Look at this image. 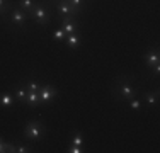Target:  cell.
Returning <instances> with one entry per match:
<instances>
[{
    "instance_id": "14",
    "label": "cell",
    "mask_w": 160,
    "mask_h": 153,
    "mask_svg": "<svg viewBox=\"0 0 160 153\" xmlns=\"http://www.w3.org/2000/svg\"><path fill=\"white\" fill-rule=\"evenodd\" d=\"M36 3H38V0H17V7H19L21 10H24L26 14L31 12Z\"/></svg>"
},
{
    "instance_id": "17",
    "label": "cell",
    "mask_w": 160,
    "mask_h": 153,
    "mask_svg": "<svg viewBox=\"0 0 160 153\" xmlns=\"http://www.w3.org/2000/svg\"><path fill=\"white\" fill-rule=\"evenodd\" d=\"M67 2L70 3L72 7H73L77 14H80V12H82V10L87 7V0H67Z\"/></svg>"
},
{
    "instance_id": "2",
    "label": "cell",
    "mask_w": 160,
    "mask_h": 153,
    "mask_svg": "<svg viewBox=\"0 0 160 153\" xmlns=\"http://www.w3.org/2000/svg\"><path fill=\"white\" fill-rule=\"evenodd\" d=\"M22 133H24V138L29 141H41V140H44L48 129L44 126V122L38 121V119H31L24 124Z\"/></svg>"
},
{
    "instance_id": "3",
    "label": "cell",
    "mask_w": 160,
    "mask_h": 153,
    "mask_svg": "<svg viewBox=\"0 0 160 153\" xmlns=\"http://www.w3.org/2000/svg\"><path fill=\"white\" fill-rule=\"evenodd\" d=\"M28 15L38 26H41V27H43V26H48L49 21H51V10H49V7H48V2L46 0L38 2L36 5H34V9Z\"/></svg>"
},
{
    "instance_id": "12",
    "label": "cell",
    "mask_w": 160,
    "mask_h": 153,
    "mask_svg": "<svg viewBox=\"0 0 160 153\" xmlns=\"http://www.w3.org/2000/svg\"><path fill=\"white\" fill-rule=\"evenodd\" d=\"M16 99H14V94L12 92H2L0 94V107L2 109H10L14 106Z\"/></svg>"
},
{
    "instance_id": "9",
    "label": "cell",
    "mask_w": 160,
    "mask_h": 153,
    "mask_svg": "<svg viewBox=\"0 0 160 153\" xmlns=\"http://www.w3.org/2000/svg\"><path fill=\"white\" fill-rule=\"evenodd\" d=\"M142 101L148 107H158V104H160V92H158V89H155V90H145L143 94H142Z\"/></svg>"
},
{
    "instance_id": "1",
    "label": "cell",
    "mask_w": 160,
    "mask_h": 153,
    "mask_svg": "<svg viewBox=\"0 0 160 153\" xmlns=\"http://www.w3.org/2000/svg\"><path fill=\"white\" fill-rule=\"evenodd\" d=\"M133 76L131 75H119L114 78L112 82V87H111V94H112V99L114 101H129V99L136 97L140 94V89L138 85H133Z\"/></svg>"
},
{
    "instance_id": "22",
    "label": "cell",
    "mask_w": 160,
    "mask_h": 153,
    "mask_svg": "<svg viewBox=\"0 0 160 153\" xmlns=\"http://www.w3.org/2000/svg\"><path fill=\"white\" fill-rule=\"evenodd\" d=\"M67 151H68V153H83L85 150H83L82 146H77V145L68 143V145H67Z\"/></svg>"
},
{
    "instance_id": "19",
    "label": "cell",
    "mask_w": 160,
    "mask_h": 153,
    "mask_svg": "<svg viewBox=\"0 0 160 153\" xmlns=\"http://www.w3.org/2000/svg\"><path fill=\"white\" fill-rule=\"evenodd\" d=\"M32 148L24 143H14V153H31Z\"/></svg>"
},
{
    "instance_id": "10",
    "label": "cell",
    "mask_w": 160,
    "mask_h": 153,
    "mask_svg": "<svg viewBox=\"0 0 160 153\" xmlns=\"http://www.w3.org/2000/svg\"><path fill=\"white\" fill-rule=\"evenodd\" d=\"M12 94H14V99H16V102H19V104L24 106L26 97H28V87H26V83H24V82H21V83L17 85V89L14 90Z\"/></svg>"
},
{
    "instance_id": "13",
    "label": "cell",
    "mask_w": 160,
    "mask_h": 153,
    "mask_svg": "<svg viewBox=\"0 0 160 153\" xmlns=\"http://www.w3.org/2000/svg\"><path fill=\"white\" fill-rule=\"evenodd\" d=\"M68 143L77 145V146H82V148H83V145H85V140H83L82 131H72V135H70V140H68Z\"/></svg>"
},
{
    "instance_id": "7",
    "label": "cell",
    "mask_w": 160,
    "mask_h": 153,
    "mask_svg": "<svg viewBox=\"0 0 160 153\" xmlns=\"http://www.w3.org/2000/svg\"><path fill=\"white\" fill-rule=\"evenodd\" d=\"M143 61H145V67L152 68L153 65L160 63V51H158V46H153V48L147 49V53L143 55Z\"/></svg>"
},
{
    "instance_id": "23",
    "label": "cell",
    "mask_w": 160,
    "mask_h": 153,
    "mask_svg": "<svg viewBox=\"0 0 160 153\" xmlns=\"http://www.w3.org/2000/svg\"><path fill=\"white\" fill-rule=\"evenodd\" d=\"M5 145H7V141H3L0 138V153H5Z\"/></svg>"
},
{
    "instance_id": "15",
    "label": "cell",
    "mask_w": 160,
    "mask_h": 153,
    "mask_svg": "<svg viewBox=\"0 0 160 153\" xmlns=\"http://www.w3.org/2000/svg\"><path fill=\"white\" fill-rule=\"evenodd\" d=\"M24 106H29V107L39 106V94H38V92H28V97H26Z\"/></svg>"
},
{
    "instance_id": "16",
    "label": "cell",
    "mask_w": 160,
    "mask_h": 153,
    "mask_svg": "<svg viewBox=\"0 0 160 153\" xmlns=\"http://www.w3.org/2000/svg\"><path fill=\"white\" fill-rule=\"evenodd\" d=\"M10 10H12V0H0V15L7 17Z\"/></svg>"
},
{
    "instance_id": "5",
    "label": "cell",
    "mask_w": 160,
    "mask_h": 153,
    "mask_svg": "<svg viewBox=\"0 0 160 153\" xmlns=\"http://www.w3.org/2000/svg\"><path fill=\"white\" fill-rule=\"evenodd\" d=\"M28 17H29V15L26 14L24 10H21L19 7H12V10L9 12L10 24H12L16 29H22V27H24L26 22H28Z\"/></svg>"
},
{
    "instance_id": "18",
    "label": "cell",
    "mask_w": 160,
    "mask_h": 153,
    "mask_svg": "<svg viewBox=\"0 0 160 153\" xmlns=\"http://www.w3.org/2000/svg\"><path fill=\"white\" fill-rule=\"evenodd\" d=\"M26 87H28V92H39V87H41V82L36 78H29L26 80Z\"/></svg>"
},
{
    "instance_id": "6",
    "label": "cell",
    "mask_w": 160,
    "mask_h": 153,
    "mask_svg": "<svg viewBox=\"0 0 160 153\" xmlns=\"http://www.w3.org/2000/svg\"><path fill=\"white\" fill-rule=\"evenodd\" d=\"M55 9H56V14L60 15V19H62V17H68V15H75V17H78V15H80V14L75 12V9L67 2V0L55 2Z\"/></svg>"
},
{
    "instance_id": "21",
    "label": "cell",
    "mask_w": 160,
    "mask_h": 153,
    "mask_svg": "<svg viewBox=\"0 0 160 153\" xmlns=\"http://www.w3.org/2000/svg\"><path fill=\"white\" fill-rule=\"evenodd\" d=\"M51 36H53V39H55V41H65L67 34H65V31H63L62 27H60V29H55V31H53Z\"/></svg>"
},
{
    "instance_id": "11",
    "label": "cell",
    "mask_w": 160,
    "mask_h": 153,
    "mask_svg": "<svg viewBox=\"0 0 160 153\" xmlns=\"http://www.w3.org/2000/svg\"><path fill=\"white\" fill-rule=\"evenodd\" d=\"M65 44L68 46L70 49H75L82 44V34L80 32H73V34H67L65 37Z\"/></svg>"
},
{
    "instance_id": "20",
    "label": "cell",
    "mask_w": 160,
    "mask_h": 153,
    "mask_svg": "<svg viewBox=\"0 0 160 153\" xmlns=\"http://www.w3.org/2000/svg\"><path fill=\"white\" fill-rule=\"evenodd\" d=\"M128 104H129V109H133V111H140V109H142V99H140L138 95H136V97L129 99Z\"/></svg>"
},
{
    "instance_id": "8",
    "label": "cell",
    "mask_w": 160,
    "mask_h": 153,
    "mask_svg": "<svg viewBox=\"0 0 160 153\" xmlns=\"http://www.w3.org/2000/svg\"><path fill=\"white\" fill-rule=\"evenodd\" d=\"M62 29L65 31V34L78 32V17H75V15L62 17Z\"/></svg>"
},
{
    "instance_id": "24",
    "label": "cell",
    "mask_w": 160,
    "mask_h": 153,
    "mask_svg": "<svg viewBox=\"0 0 160 153\" xmlns=\"http://www.w3.org/2000/svg\"><path fill=\"white\" fill-rule=\"evenodd\" d=\"M55 2H60V0H55Z\"/></svg>"
},
{
    "instance_id": "4",
    "label": "cell",
    "mask_w": 160,
    "mask_h": 153,
    "mask_svg": "<svg viewBox=\"0 0 160 153\" xmlns=\"http://www.w3.org/2000/svg\"><path fill=\"white\" fill-rule=\"evenodd\" d=\"M38 94H39V104H49L51 101H55L58 97V90L51 83H41Z\"/></svg>"
}]
</instances>
